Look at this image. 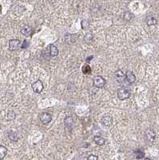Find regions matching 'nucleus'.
Segmentation results:
<instances>
[{
  "instance_id": "21",
  "label": "nucleus",
  "mask_w": 159,
  "mask_h": 160,
  "mask_svg": "<svg viewBox=\"0 0 159 160\" xmlns=\"http://www.w3.org/2000/svg\"><path fill=\"white\" fill-rule=\"evenodd\" d=\"M82 72L85 75H88V74H90L91 72V69H90V67L89 65L86 64L85 66L82 67Z\"/></svg>"
},
{
  "instance_id": "18",
  "label": "nucleus",
  "mask_w": 159,
  "mask_h": 160,
  "mask_svg": "<svg viewBox=\"0 0 159 160\" xmlns=\"http://www.w3.org/2000/svg\"><path fill=\"white\" fill-rule=\"evenodd\" d=\"M157 22L158 21L154 17H148L146 19V23L148 26H154L157 24Z\"/></svg>"
},
{
  "instance_id": "14",
  "label": "nucleus",
  "mask_w": 159,
  "mask_h": 160,
  "mask_svg": "<svg viewBox=\"0 0 159 160\" xmlns=\"http://www.w3.org/2000/svg\"><path fill=\"white\" fill-rule=\"evenodd\" d=\"M133 19H134V15H133V14H132L131 12H129V11L124 12V14H123V19H124V20L128 21V22H130V21H132Z\"/></svg>"
},
{
  "instance_id": "23",
  "label": "nucleus",
  "mask_w": 159,
  "mask_h": 160,
  "mask_svg": "<svg viewBox=\"0 0 159 160\" xmlns=\"http://www.w3.org/2000/svg\"><path fill=\"white\" fill-rule=\"evenodd\" d=\"M7 117H8V119H11V120H13V119L15 118V113L14 111H10L9 113H8Z\"/></svg>"
},
{
  "instance_id": "2",
  "label": "nucleus",
  "mask_w": 159,
  "mask_h": 160,
  "mask_svg": "<svg viewBox=\"0 0 159 160\" xmlns=\"http://www.w3.org/2000/svg\"><path fill=\"white\" fill-rule=\"evenodd\" d=\"M93 82H94V86L95 87H97V88H103L104 86H105V85H106V79H105L103 77L100 76V75L95 76V77L94 78Z\"/></svg>"
},
{
  "instance_id": "27",
  "label": "nucleus",
  "mask_w": 159,
  "mask_h": 160,
  "mask_svg": "<svg viewBox=\"0 0 159 160\" xmlns=\"http://www.w3.org/2000/svg\"><path fill=\"white\" fill-rule=\"evenodd\" d=\"M0 12H1V6H0Z\"/></svg>"
},
{
  "instance_id": "16",
  "label": "nucleus",
  "mask_w": 159,
  "mask_h": 160,
  "mask_svg": "<svg viewBox=\"0 0 159 160\" xmlns=\"http://www.w3.org/2000/svg\"><path fill=\"white\" fill-rule=\"evenodd\" d=\"M93 41H94V35H93L92 34H86L85 36H84V42H85L86 43L90 44V43H92Z\"/></svg>"
},
{
  "instance_id": "6",
  "label": "nucleus",
  "mask_w": 159,
  "mask_h": 160,
  "mask_svg": "<svg viewBox=\"0 0 159 160\" xmlns=\"http://www.w3.org/2000/svg\"><path fill=\"white\" fill-rule=\"evenodd\" d=\"M40 120L42 124L46 125L49 123H51V121L52 120L51 115L50 113H47V112H43V113L41 114Z\"/></svg>"
},
{
  "instance_id": "26",
  "label": "nucleus",
  "mask_w": 159,
  "mask_h": 160,
  "mask_svg": "<svg viewBox=\"0 0 159 160\" xmlns=\"http://www.w3.org/2000/svg\"><path fill=\"white\" fill-rule=\"evenodd\" d=\"M144 160H151V159H149V158H146Z\"/></svg>"
},
{
  "instance_id": "25",
  "label": "nucleus",
  "mask_w": 159,
  "mask_h": 160,
  "mask_svg": "<svg viewBox=\"0 0 159 160\" xmlns=\"http://www.w3.org/2000/svg\"><path fill=\"white\" fill-rule=\"evenodd\" d=\"M94 59V56H90L89 58H87V59H86V63H89L91 59Z\"/></svg>"
},
{
  "instance_id": "22",
  "label": "nucleus",
  "mask_w": 159,
  "mask_h": 160,
  "mask_svg": "<svg viewBox=\"0 0 159 160\" xmlns=\"http://www.w3.org/2000/svg\"><path fill=\"white\" fill-rule=\"evenodd\" d=\"M29 45H30V43L27 41V40H24L23 43H22V44L21 45V48L22 49H26L28 47H29Z\"/></svg>"
},
{
  "instance_id": "24",
  "label": "nucleus",
  "mask_w": 159,
  "mask_h": 160,
  "mask_svg": "<svg viewBox=\"0 0 159 160\" xmlns=\"http://www.w3.org/2000/svg\"><path fill=\"white\" fill-rule=\"evenodd\" d=\"M87 160H98V158L95 155H90L87 158Z\"/></svg>"
},
{
  "instance_id": "12",
  "label": "nucleus",
  "mask_w": 159,
  "mask_h": 160,
  "mask_svg": "<svg viewBox=\"0 0 159 160\" xmlns=\"http://www.w3.org/2000/svg\"><path fill=\"white\" fill-rule=\"evenodd\" d=\"M94 141L97 145L98 146H103L106 143V139L102 138V136H98V135H96L94 137Z\"/></svg>"
},
{
  "instance_id": "7",
  "label": "nucleus",
  "mask_w": 159,
  "mask_h": 160,
  "mask_svg": "<svg viewBox=\"0 0 159 160\" xmlns=\"http://www.w3.org/2000/svg\"><path fill=\"white\" fill-rule=\"evenodd\" d=\"M101 123L104 127H110L113 124V119L110 115L103 116L101 119Z\"/></svg>"
},
{
  "instance_id": "19",
  "label": "nucleus",
  "mask_w": 159,
  "mask_h": 160,
  "mask_svg": "<svg viewBox=\"0 0 159 160\" xmlns=\"http://www.w3.org/2000/svg\"><path fill=\"white\" fill-rule=\"evenodd\" d=\"M8 137L10 138V140L12 142H17L19 140V136L15 132H10L8 134Z\"/></svg>"
},
{
  "instance_id": "11",
  "label": "nucleus",
  "mask_w": 159,
  "mask_h": 160,
  "mask_svg": "<svg viewBox=\"0 0 159 160\" xmlns=\"http://www.w3.org/2000/svg\"><path fill=\"white\" fill-rule=\"evenodd\" d=\"M50 47V55L51 57H56L59 55V49L56 47L55 45L51 44L49 46Z\"/></svg>"
},
{
  "instance_id": "5",
  "label": "nucleus",
  "mask_w": 159,
  "mask_h": 160,
  "mask_svg": "<svg viewBox=\"0 0 159 160\" xmlns=\"http://www.w3.org/2000/svg\"><path fill=\"white\" fill-rule=\"evenodd\" d=\"M115 77L116 81L118 82L119 84H124L126 82V75L123 73V71L122 70H118V71L115 72Z\"/></svg>"
},
{
  "instance_id": "20",
  "label": "nucleus",
  "mask_w": 159,
  "mask_h": 160,
  "mask_svg": "<svg viewBox=\"0 0 159 160\" xmlns=\"http://www.w3.org/2000/svg\"><path fill=\"white\" fill-rule=\"evenodd\" d=\"M134 154H135V157H136L137 159H143L145 157V153L142 151H141V150H138L137 151H135Z\"/></svg>"
},
{
  "instance_id": "3",
  "label": "nucleus",
  "mask_w": 159,
  "mask_h": 160,
  "mask_svg": "<svg viewBox=\"0 0 159 160\" xmlns=\"http://www.w3.org/2000/svg\"><path fill=\"white\" fill-rule=\"evenodd\" d=\"M117 95H118L119 100H125L130 97V93L126 88H120L117 92Z\"/></svg>"
},
{
  "instance_id": "8",
  "label": "nucleus",
  "mask_w": 159,
  "mask_h": 160,
  "mask_svg": "<svg viewBox=\"0 0 159 160\" xmlns=\"http://www.w3.org/2000/svg\"><path fill=\"white\" fill-rule=\"evenodd\" d=\"M20 45V41L19 39H11L9 41V49L11 51H16L19 48Z\"/></svg>"
},
{
  "instance_id": "4",
  "label": "nucleus",
  "mask_w": 159,
  "mask_h": 160,
  "mask_svg": "<svg viewBox=\"0 0 159 160\" xmlns=\"http://www.w3.org/2000/svg\"><path fill=\"white\" fill-rule=\"evenodd\" d=\"M32 89H33V91L34 93L36 94H40L42 91V90L44 88V86H43V83L41 81V80H36L35 82H33L32 83Z\"/></svg>"
},
{
  "instance_id": "15",
  "label": "nucleus",
  "mask_w": 159,
  "mask_h": 160,
  "mask_svg": "<svg viewBox=\"0 0 159 160\" xmlns=\"http://www.w3.org/2000/svg\"><path fill=\"white\" fill-rule=\"evenodd\" d=\"M31 31H32V28L29 25H26L21 29V33L24 35H26V36L29 35L31 33Z\"/></svg>"
},
{
  "instance_id": "17",
  "label": "nucleus",
  "mask_w": 159,
  "mask_h": 160,
  "mask_svg": "<svg viewBox=\"0 0 159 160\" xmlns=\"http://www.w3.org/2000/svg\"><path fill=\"white\" fill-rule=\"evenodd\" d=\"M7 154V148L3 145H0V159H3Z\"/></svg>"
},
{
  "instance_id": "1",
  "label": "nucleus",
  "mask_w": 159,
  "mask_h": 160,
  "mask_svg": "<svg viewBox=\"0 0 159 160\" xmlns=\"http://www.w3.org/2000/svg\"><path fill=\"white\" fill-rule=\"evenodd\" d=\"M64 123H65V131H66V134H71V131L73 129V119L71 116H67L65 118L64 120Z\"/></svg>"
},
{
  "instance_id": "13",
  "label": "nucleus",
  "mask_w": 159,
  "mask_h": 160,
  "mask_svg": "<svg viewBox=\"0 0 159 160\" xmlns=\"http://www.w3.org/2000/svg\"><path fill=\"white\" fill-rule=\"evenodd\" d=\"M146 138H147V139H148L149 141L153 142L154 140V138H155V132L152 130H146Z\"/></svg>"
},
{
  "instance_id": "10",
  "label": "nucleus",
  "mask_w": 159,
  "mask_h": 160,
  "mask_svg": "<svg viewBox=\"0 0 159 160\" xmlns=\"http://www.w3.org/2000/svg\"><path fill=\"white\" fill-rule=\"evenodd\" d=\"M65 43H67V45H71L72 43H74V42L76 41V38H75V36L74 34H66L65 35Z\"/></svg>"
},
{
  "instance_id": "9",
  "label": "nucleus",
  "mask_w": 159,
  "mask_h": 160,
  "mask_svg": "<svg viewBox=\"0 0 159 160\" xmlns=\"http://www.w3.org/2000/svg\"><path fill=\"white\" fill-rule=\"evenodd\" d=\"M126 80L127 82H129V83H133V82H135V80H136V77H135V75L133 74V72L131 71H127L126 72Z\"/></svg>"
}]
</instances>
